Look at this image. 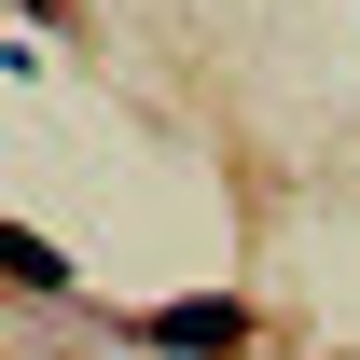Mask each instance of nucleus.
I'll use <instances>...</instances> for the list:
<instances>
[{
    "mask_svg": "<svg viewBox=\"0 0 360 360\" xmlns=\"http://www.w3.org/2000/svg\"><path fill=\"white\" fill-rule=\"evenodd\" d=\"M153 347H236V305H167V319H153Z\"/></svg>",
    "mask_w": 360,
    "mask_h": 360,
    "instance_id": "obj_1",
    "label": "nucleus"
}]
</instances>
